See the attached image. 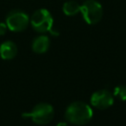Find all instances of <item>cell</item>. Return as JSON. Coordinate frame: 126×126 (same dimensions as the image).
<instances>
[{"mask_svg":"<svg viewBox=\"0 0 126 126\" xmlns=\"http://www.w3.org/2000/svg\"><path fill=\"white\" fill-rule=\"evenodd\" d=\"M65 118L75 125H85L93 118L92 107L84 101H73L65 110Z\"/></svg>","mask_w":126,"mask_h":126,"instance_id":"obj_1","label":"cell"},{"mask_svg":"<svg viewBox=\"0 0 126 126\" xmlns=\"http://www.w3.org/2000/svg\"><path fill=\"white\" fill-rule=\"evenodd\" d=\"M54 116V109L50 103L47 102H39L35 104L32 109L29 112H24L22 117L30 118L32 121L38 125L48 124Z\"/></svg>","mask_w":126,"mask_h":126,"instance_id":"obj_2","label":"cell"},{"mask_svg":"<svg viewBox=\"0 0 126 126\" xmlns=\"http://www.w3.org/2000/svg\"><path fill=\"white\" fill-rule=\"evenodd\" d=\"M5 24L8 30L19 32L25 31L28 28V25L30 24V18L22 10H12L6 16Z\"/></svg>","mask_w":126,"mask_h":126,"instance_id":"obj_5","label":"cell"},{"mask_svg":"<svg viewBox=\"0 0 126 126\" xmlns=\"http://www.w3.org/2000/svg\"><path fill=\"white\" fill-rule=\"evenodd\" d=\"M30 24L35 32L44 33L52 30L53 18L48 10L38 9L30 18Z\"/></svg>","mask_w":126,"mask_h":126,"instance_id":"obj_3","label":"cell"},{"mask_svg":"<svg viewBox=\"0 0 126 126\" xmlns=\"http://www.w3.org/2000/svg\"><path fill=\"white\" fill-rule=\"evenodd\" d=\"M55 126H69L66 122H59V123H57Z\"/></svg>","mask_w":126,"mask_h":126,"instance_id":"obj_12","label":"cell"},{"mask_svg":"<svg viewBox=\"0 0 126 126\" xmlns=\"http://www.w3.org/2000/svg\"><path fill=\"white\" fill-rule=\"evenodd\" d=\"M114 96L107 90H98L91 95V104L98 109H106L113 104Z\"/></svg>","mask_w":126,"mask_h":126,"instance_id":"obj_6","label":"cell"},{"mask_svg":"<svg viewBox=\"0 0 126 126\" xmlns=\"http://www.w3.org/2000/svg\"><path fill=\"white\" fill-rule=\"evenodd\" d=\"M80 13L82 14L85 22L89 25L97 24L103 15L101 4L96 0H86L81 5Z\"/></svg>","mask_w":126,"mask_h":126,"instance_id":"obj_4","label":"cell"},{"mask_svg":"<svg viewBox=\"0 0 126 126\" xmlns=\"http://www.w3.org/2000/svg\"><path fill=\"white\" fill-rule=\"evenodd\" d=\"M18 53V46L12 40L3 41L0 44V57L4 60H11L15 58Z\"/></svg>","mask_w":126,"mask_h":126,"instance_id":"obj_7","label":"cell"},{"mask_svg":"<svg viewBox=\"0 0 126 126\" xmlns=\"http://www.w3.org/2000/svg\"><path fill=\"white\" fill-rule=\"evenodd\" d=\"M113 96L119 98L120 100H126V86L125 85H119L114 88L113 91Z\"/></svg>","mask_w":126,"mask_h":126,"instance_id":"obj_10","label":"cell"},{"mask_svg":"<svg viewBox=\"0 0 126 126\" xmlns=\"http://www.w3.org/2000/svg\"><path fill=\"white\" fill-rule=\"evenodd\" d=\"M49 45H50L49 37L45 34H40V35H37L36 37H34L32 39V49L35 53L42 54V53H45L48 50Z\"/></svg>","mask_w":126,"mask_h":126,"instance_id":"obj_8","label":"cell"},{"mask_svg":"<svg viewBox=\"0 0 126 126\" xmlns=\"http://www.w3.org/2000/svg\"><path fill=\"white\" fill-rule=\"evenodd\" d=\"M7 30H8V28H7L6 24L5 23H0V35L5 34L6 32H7Z\"/></svg>","mask_w":126,"mask_h":126,"instance_id":"obj_11","label":"cell"},{"mask_svg":"<svg viewBox=\"0 0 126 126\" xmlns=\"http://www.w3.org/2000/svg\"><path fill=\"white\" fill-rule=\"evenodd\" d=\"M80 10H81V5H79L77 2L73 0L65 2L62 6V11L66 16H75L78 13H80Z\"/></svg>","mask_w":126,"mask_h":126,"instance_id":"obj_9","label":"cell"}]
</instances>
